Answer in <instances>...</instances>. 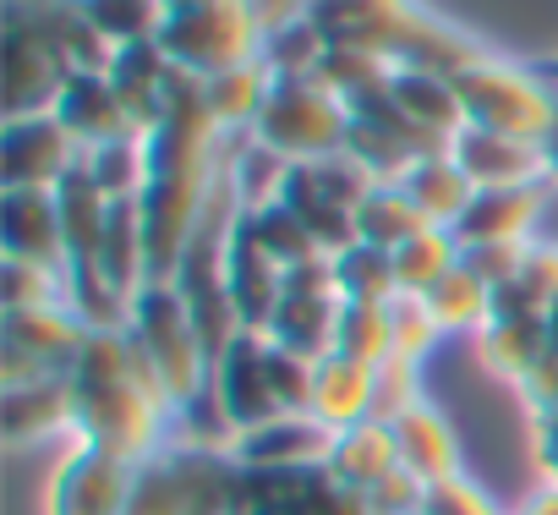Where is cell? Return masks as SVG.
<instances>
[{
	"label": "cell",
	"instance_id": "6da1fadb",
	"mask_svg": "<svg viewBox=\"0 0 558 515\" xmlns=\"http://www.w3.org/2000/svg\"><path fill=\"white\" fill-rule=\"evenodd\" d=\"M219 148H225V132L208 116L203 83L175 72L165 121L148 132V187L137 197L143 230H148V286L175 280L219 176Z\"/></svg>",
	"mask_w": 558,
	"mask_h": 515
},
{
	"label": "cell",
	"instance_id": "7a4b0ae2",
	"mask_svg": "<svg viewBox=\"0 0 558 515\" xmlns=\"http://www.w3.org/2000/svg\"><path fill=\"white\" fill-rule=\"evenodd\" d=\"M66 379H72L77 444L110 450L121 460H148L165 444V417L175 406L126 335H88V346Z\"/></svg>",
	"mask_w": 558,
	"mask_h": 515
},
{
	"label": "cell",
	"instance_id": "3957f363",
	"mask_svg": "<svg viewBox=\"0 0 558 515\" xmlns=\"http://www.w3.org/2000/svg\"><path fill=\"white\" fill-rule=\"evenodd\" d=\"M313 23L329 34V45H356L384 56L389 67H427L444 77H454L482 56L476 39L438 23L416 0H318Z\"/></svg>",
	"mask_w": 558,
	"mask_h": 515
},
{
	"label": "cell",
	"instance_id": "277c9868",
	"mask_svg": "<svg viewBox=\"0 0 558 515\" xmlns=\"http://www.w3.org/2000/svg\"><path fill=\"white\" fill-rule=\"evenodd\" d=\"M241 510V466L230 444H159L137 460L132 515H235Z\"/></svg>",
	"mask_w": 558,
	"mask_h": 515
},
{
	"label": "cell",
	"instance_id": "5b68a950",
	"mask_svg": "<svg viewBox=\"0 0 558 515\" xmlns=\"http://www.w3.org/2000/svg\"><path fill=\"white\" fill-rule=\"evenodd\" d=\"M126 340L137 346V357L148 362V373L159 379V390L170 395L175 411H192L208 395L214 357H208V346H203V335H197L175 286H143L137 291Z\"/></svg>",
	"mask_w": 558,
	"mask_h": 515
},
{
	"label": "cell",
	"instance_id": "8992f818",
	"mask_svg": "<svg viewBox=\"0 0 558 515\" xmlns=\"http://www.w3.org/2000/svg\"><path fill=\"white\" fill-rule=\"evenodd\" d=\"M454 94H460L465 127L531 137V143H542L558 116V94L536 77V67H520V61H504L487 50L454 72Z\"/></svg>",
	"mask_w": 558,
	"mask_h": 515
},
{
	"label": "cell",
	"instance_id": "52a82bcc",
	"mask_svg": "<svg viewBox=\"0 0 558 515\" xmlns=\"http://www.w3.org/2000/svg\"><path fill=\"white\" fill-rule=\"evenodd\" d=\"M252 137L268 143L274 154H286L291 165H307V159H324V154L345 148L351 105L340 94H329L318 77H274Z\"/></svg>",
	"mask_w": 558,
	"mask_h": 515
},
{
	"label": "cell",
	"instance_id": "ba28073f",
	"mask_svg": "<svg viewBox=\"0 0 558 515\" xmlns=\"http://www.w3.org/2000/svg\"><path fill=\"white\" fill-rule=\"evenodd\" d=\"M263 39L268 34L252 12V0H214L203 12L165 17V28H159V50L170 56V67L197 83L235 72L246 61H263Z\"/></svg>",
	"mask_w": 558,
	"mask_h": 515
},
{
	"label": "cell",
	"instance_id": "9c48e42d",
	"mask_svg": "<svg viewBox=\"0 0 558 515\" xmlns=\"http://www.w3.org/2000/svg\"><path fill=\"white\" fill-rule=\"evenodd\" d=\"M88 346L83 319L61 302V308H28V313H7L0 330V384H39V379H61L77 368Z\"/></svg>",
	"mask_w": 558,
	"mask_h": 515
},
{
	"label": "cell",
	"instance_id": "30bf717a",
	"mask_svg": "<svg viewBox=\"0 0 558 515\" xmlns=\"http://www.w3.org/2000/svg\"><path fill=\"white\" fill-rule=\"evenodd\" d=\"M66 83H72L66 50L50 39V28L23 7V0H7V116L56 110Z\"/></svg>",
	"mask_w": 558,
	"mask_h": 515
},
{
	"label": "cell",
	"instance_id": "8fae6325",
	"mask_svg": "<svg viewBox=\"0 0 558 515\" xmlns=\"http://www.w3.org/2000/svg\"><path fill=\"white\" fill-rule=\"evenodd\" d=\"M132 488H137V460L72 444L66 460L50 471L45 515H132Z\"/></svg>",
	"mask_w": 558,
	"mask_h": 515
},
{
	"label": "cell",
	"instance_id": "7c38bea8",
	"mask_svg": "<svg viewBox=\"0 0 558 515\" xmlns=\"http://www.w3.org/2000/svg\"><path fill=\"white\" fill-rule=\"evenodd\" d=\"M77 165H83V143L61 127L56 110L0 121V192H12V187L56 192Z\"/></svg>",
	"mask_w": 558,
	"mask_h": 515
},
{
	"label": "cell",
	"instance_id": "4fadbf2b",
	"mask_svg": "<svg viewBox=\"0 0 558 515\" xmlns=\"http://www.w3.org/2000/svg\"><path fill=\"white\" fill-rule=\"evenodd\" d=\"M235 515H373L367 493H351L329 466L296 471H241Z\"/></svg>",
	"mask_w": 558,
	"mask_h": 515
},
{
	"label": "cell",
	"instance_id": "5bb4252c",
	"mask_svg": "<svg viewBox=\"0 0 558 515\" xmlns=\"http://www.w3.org/2000/svg\"><path fill=\"white\" fill-rule=\"evenodd\" d=\"M335 428L313 411H279L246 433L230 439V455L241 471H296V466H329Z\"/></svg>",
	"mask_w": 558,
	"mask_h": 515
},
{
	"label": "cell",
	"instance_id": "9a60e30c",
	"mask_svg": "<svg viewBox=\"0 0 558 515\" xmlns=\"http://www.w3.org/2000/svg\"><path fill=\"white\" fill-rule=\"evenodd\" d=\"M263 351H268L263 335H241V340L214 362L208 406H214V417L230 428V439L246 433V428H257V422H268V417H279V400H274V390H268V362H263Z\"/></svg>",
	"mask_w": 558,
	"mask_h": 515
},
{
	"label": "cell",
	"instance_id": "2e32d148",
	"mask_svg": "<svg viewBox=\"0 0 558 515\" xmlns=\"http://www.w3.org/2000/svg\"><path fill=\"white\" fill-rule=\"evenodd\" d=\"M0 247L23 264H45L66 275V230H61V203L45 187H12L0 192Z\"/></svg>",
	"mask_w": 558,
	"mask_h": 515
},
{
	"label": "cell",
	"instance_id": "e0dca14e",
	"mask_svg": "<svg viewBox=\"0 0 558 515\" xmlns=\"http://www.w3.org/2000/svg\"><path fill=\"white\" fill-rule=\"evenodd\" d=\"M225 286H230V302L241 313V330L246 335H263L268 319L279 313V302H286V270L274 264V258L263 252V241L246 230V214L235 219L230 230V252H225Z\"/></svg>",
	"mask_w": 558,
	"mask_h": 515
},
{
	"label": "cell",
	"instance_id": "ac0fdd59",
	"mask_svg": "<svg viewBox=\"0 0 558 515\" xmlns=\"http://www.w3.org/2000/svg\"><path fill=\"white\" fill-rule=\"evenodd\" d=\"M449 154L460 159V170L476 181V192L487 187H525V181H547V154L531 137H509V132H487V127H460Z\"/></svg>",
	"mask_w": 558,
	"mask_h": 515
},
{
	"label": "cell",
	"instance_id": "d6986e66",
	"mask_svg": "<svg viewBox=\"0 0 558 515\" xmlns=\"http://www.w3.org/2000/svg\"><path fill=\"white\" fill-rule=\"evenodd\" d=\"M110 88L121 94L126 116L137 132H154L165 121V105H170V83H175V67L170 56L159 50V39H137V45H116L110 67H105Z\"/></svg>",
	"mask_w": 558,
	"mask_h": 515
},
{
	"label": "cell",
	"instance_id": "ffe728a7",
	"mask_svg": "<svg viewBox=\"0 0 558 515\" xmlns=\"http://www.w3.org/2000/svg\"><path fill=\"white\" fill-rule=\"evenodd\" d=\"M547 203V181H525V187H487L471 197V208L454 219V241L460 247H487V241H531V225L542 219Z\"/></svg>",
	"mask_w": 558,
	"mask_h": 515
},
{
	"label": "cell",
	"instance_id": "44dd1931",
	"mask_svg": "<svg viewBox=\"0 0 558 515\" xmlns=\"http://www.w3.org/2000/svg\"><path fill=\"white\" fill-rule=\"evenodd\" d=\"M56 116L83 143V154L99 148V143H116V137H137V127H132V116H126V105H121V94L110 88L105 72H72V83L56 99Z\"/></svg>",
	"mask_w": 558,
	"mask_h": 515
},
{
	"label": "cell",
	"instance_id": "7402d4cb",
	"mask_svg": "<svg viewBox=\"0 0 558 515\" xmlns=\"http://www.w3.org/2000/svg\"><path fill=\"white\" fill-rule=\"evenodd\" d=\"M0 433L7 444H39L56 433H72V379H39L0 395Z\"/></svg>",
	"mask_w": 558,
	"mask_h": 515
},
{
	"label": "cell",
	"instance_id": "603a6c76",
	"mask_svg": "<svg viewBox=\"0 0 558 515\" xmlns=\"http://www.w3.org/2000/svg\"><path fill=\"white\" fill-rule=\"evenodd\" d=\"M389 428H395V444H400V466L411 477H422L427 488L444 482V477H460V439H454L449 417H438V406L416 400Z\"/></svg>",
	"mask_w": 558,
	"mask_h": 515
},
{
	"label": "cell",
	"instance_id": "cb8c5ba5",
	"mask_svg": "<svg viewBox=\"0 0 558 515\" xmlns=\"http://www.w3.org/2000/svg\"><path fill=\"white\" fill-rule=\"evenodd\" d=\"M373 390H378V368L356 362L345 351H329L318 362V384H313V417L329 422L335 433L356 428L373 417Z\"/></svg>",
	"mask_w": 558,
	"mask_h": 515
},
{
	"label": "cell",
	"instance_id": "d4e9b609",
	"mask_svg": "<svg viewBox=\"0 0 558 515\" xmlns=\"http://www.w3.org/2000/svg\"><path fill=\"white\" fill-rule=\"evenodd\" d=\"M329 471H335L351 493H373L384 477H395V471H400V444H395V428L367 417V422H356V428L335 433Z\"/></svg>",
	"mask_w": 558,
	"mask_h": 515
},
{
	"label": "cell",
	"instance_id": "484cf974",
	"mask_svg": "<svg viewBox=\"0 0 558 515\" xmlns=\"http://www.w3.org/2000/svg\"><path fill=\"white\" fill-rule=\"evenodd\" d=\"M56 203H61V230H66V258L72 264H99V247H105V230H110V197L99 192V181L88 176V165H77L61 187H56ZM66 264V270H72Z\"/></svg>",
	"mask_w": 558,
	"mask_h": 515
},
{
	"label": "cell",
	"instance_id": "4316f807",
	"mask_svg": "<svg viewBox=\"0 0 558 515\" xmlns=\"http://www.w3.org/2000/svg\"><path fill=\"white\" fill-rule=\"evenodd\" d=\"M389 99L433 137L454 143V132L465 127V110H460V94H454V77L444 72H427V67H395L389 77Z\"/></svg>",
	"mask_w": 558,
	"mask_h": 515
},
{
	"label": "cell",
	"instance_id": "83f0119b",
	"mask_svg": "<svg viewBox=\"0 0 558 515\" xmlns=\"http://www.w3.org/2000/svg\"><path fill=\"white\" fill-rule=\"evenodd\" d=\"M335 335H340V297H291V291L263 330V340L286 346L307 362H324L335 351Z\"/></svg>",
	"mask_w": 558,
	"mask_h": 515
},
{
	"label": "cell",
	"instance_id": "f1b7e54d",
	"mask_svg": "<svg viewBox=\"0 0 558 515\" xmlns=\"http://www.w3.org/2000/svg\"><path fill=\"white\" fill-rule=\"evenodd\" d=\"M268 88H274V67L268 61H246L235 72H219L203 83V99H208V116L225 137H246L268 105Z\"/></svg>",
	"mask_w": 558,
	"mask_h": 515
},
{
	"label": "cell",
	"instance_id": "f546056e",
	"mask_svg": "<svg viewBox=\"0 0 558 515\" xmlns=\"http://www.w3.org/2000/svg\"><path fill=\"white\" fill-rule=\"evenodd\" d=\"M400 187H405L411 203L427 214V225H444V230H454V219H460V214L471 208V197H476V181L460 170L454 154H427V159H416Z\"/></svg>",
	"mask_w": 558,
	"mask_h": 515
},
{
	"label": "cell",
	"instance_id": "4dcf8cb0",
	"mask_svg": "<svg viewBox=\"0 0 558 515\" xmlns=\"http://www.w3.org/2000/svg\"><path fill=\"white\" fill-rule=\"evenodd\" d=\"M291 170H296V165H291L286 154H274V148L257 143L252 132H246V137H230V192H235V203H241L246 214L286 197Z\"/></svg>",
	"mask_w": 558,
	"mask_h": 515
},
{
	"label": "cell",
	"instance_id": "1f68e13d",
	"mask_svg": "<svg viewBox=\"0 0 558 515\" xmlns=\"http://www.w3.org/2000/svg\"><path fill=\"white\" fill-rule=\"evenodd\" d=\"M132 302L99 264H72L66 270V308L83 319L88 335H126L132 330Z\"/></svg>",
	"mask_w": 558,
	"mask_h": 515
},
{
	"label": "cell",
	"instance_id": "d6a6232c",
	"mask_svg": "<svg viewBox=\"0 0 558 515\" xmlns=\"http://www.w3.org/2000/svg\"><path fill=\"white\" fill-rule=\"evenodd\" d=\"M476 346H482V362L498 368V373L514 379V384H525V379L553 357V346H547V319H493V324L476 335Z\"/></svg>",
	"mask_w": 558,
	"mask_h": 515
},
{
	"label": "cell",
	"instance_id": "836d02e7",
	"mask_svg": "<svg viewBox=\"0 0 558 515\" xmlns=\"http://www.w3.org/2000/svg\"><path fill=\"white\" fill-rule=\"evenodd\" d=\"M422 230H427V214L411 203V192L400 181L373 187V197H362V208H356V241H367V247L395 252V247H405Z\"/></svg>",
	"mask_w": 558,
	"mask_h": 515
},
{
	"label": "cell",
	"instance_id": "e575fe53",
	"mask_svg": "<svg viewBox=\"0 0 558 515\" xmlns=\"http://www.w3.org/2000/svg\"><path fill=\"white\" fill-rule=\"evenodd\" d=\"M427 308H433V319H438L444 335H482V330L493 324V291H487L465 264H454V270L427 291Z\"/></svg>",
	"mask_w": 558,
	"mask_h": 515
},
{
	"label": "cell",
	"instance_id": "d590c367",
	"mask_svg": "<svg viewBox=\"0 0 558 515\" xmlns=\"http://www.w3.org/2000/svg\"><path fill=\"white\" fill-rule=\"evenodd\" d=\"M335 286H340V302H395L400 297V280H395V252L384 247H345L335 252Z\"/></svg>",
	"mask_w": 558,
	"mask_h": 515
},
{
	"label": "cell",
	"instance_id": "8d00e7d4",
	"mask_svg": "<svg viewBox=\"0 0 558 515\" xmlns=\"http://www.w3.org/2000/svg\"><path fill=\"white\" fill-rule=\"evenodd\" d=\"M454 264H460V241L444 225H427L422 236L395 247V280H400V291H416V297H427Z\"/></svg>",
	"mask_w": 558,
	"mask_h": 515
},
{
	"label": "cell",
	"instance_id": "74e56055",
	"mask_svg": "<svg viewBox=\"0 0 558 515\" xmlns=\"http://www.w3.org/2000/svg\"><path fill=\"white\" fill-rule=\"evenodd\" d=\"M313 77H318L329 94H340L345 105H362V99H373L378 88H389L395 67H389L384 56H373V50H356V45H329Z\"/></svg>",
	"mask_w": 558,
	"mask_h": 515
},
{
	"label": "cell",
	"instance_id": "f35d334b",
	"mask_svg": "<svg viewBox=\"0 0 558 515\" xmlns=\"http://www.w3.org/2000/svg\"><path fill=\"white\" fill-rule=\"evenodd\" d=\"M83 165H88V176L99 181V192H105L110 203H121V197H143V187H148V137L137 132V137L99 143V148L83 154Z\"/></svg>",
	"mask_w": 558,
	"mask_h": 515
},
{
	"label": "cell",
	"instance_id": "ab89813d",
	"mask_svg": "<svg viewBox=\"0 0 558 515\" xmlns=\"http://www.w3.org/2000/svg\"><path fill=\"white\" fill-rule=\"evenodd\" d=\"M279 203H291V214L313 230V241H318L324 252H345V247H356V208H345V203L313 192L296 170H291V187H286V197H279Z\"/></svg>",
	"mask_w": 558,
	"mask_h": 515
},
{
	"label": "cell",
	"instance_id": "60d3db41",
	"mask_svg": "<svg viewBox=\"0 0 558 515\" xmlns=\"http://www.w3.org/2000/svg\"><path fill=\"white\" fill-rule=\"evenodd\" d=\"M246 214V208H241ZM246 230L263 241V252L274 258L279 270H296L307 258H324V247L313 241V230L291 214V203H268V208H252L246 214Z\"/></svg>",
	"mask_w": 558,
	"mask_h": 515
},
{
	"label": "cell",
	"instance_id": "b9f144b4",
	"mask_svg": "<svg viewBox=\"0 0 558 515\" xmlns=\"http://www.w3.org/2000/svg\"><path fill=\"white\" fill-rule=\"evenodd\" d=\"M335 351L356 357V362H389L395 357V335H389V302H340V335Z\"/></svg>",
	"mask_w": 558,
	"mask_h": 515
},
{
	"label": "cell",
	"instance_id": "7bdbcfd3",
	"mask_svg": "<svg viewBox=\"0 0 558 515\" xmlns=\"http://www.w3.org/2000/svg\"><path fill=\"white\" fill-rule=\"evenodd\" d=\"M77 7L110 45L159 39V28H165V0H77Z\"/></svg>",
	"mask_w": 558,
	"mask_h": 515
},
{
	"label": "cell",
	"instance_id": "ee69618b",
	"mask_svg": "<svg viewBox=\"0 0 558 515\" xmlns=\"http://www.w3.org/2000/svg\"><path fill=\"white\" fill-rule=\"evenodd\" d=\"M296 176H302L313 192H324V197H335V203H345V208H362V197H373V187H384L351 148L324 154V159H307V165H296Z\"/></svg>",
	"mask_w": 558,
	"mask_h": 515
},
{
	"label": "cell",
	"instance_id": "f6af8a7d",
	"mask_svg": "<svg viewBox=\"0 0 558 515\" xmlns=\"http://www.w3.org/2000/svg\"><path fill=\"white\" fill-rule=\"evenodd\" d=\"M0 302H7V313L61 308L66 302V275L45 270V264H23V258H7V264H0Z\"/></svg>",
	"mask_w": 558,
	"mask_h": 515
},
{
	"label": "cell",
	"instance_id": "bcb514c9",
	"mask_svg": "<svg viewBox=\"0 0 558 515\" xmlns=\"http://www.w3.org/2000/svg\"><path fill=\"white\" fill-rule=\"evenodd\" d=\"M324 50H329V34H324L313 17L263 39V61L274 67V77H313L318 61H324Z\"/></svg>",
	"mask_w": 558,
	"mask_h": 515
},
{
	"label": "cell",
	"instance_id": "7dc6e473",
	"mask_svg": "<svg viewBox=\"0 0 558 515\" xmlns=\"http://www.w3.org/2000/svg\"><path fill=\"white\" fill-rule=\"evenodd\" d=\"M263 362H268V390H274L279 411H313L318 362H307V357H296V351H286V346H274V340H268Z\"/></svg>",
	"mask_w": 558,
	"mask_h": 515
},
{
	"label": "cell",
	"instance_id": "c3c4849f",
	"mask_svg": "<svg viewBox=\"0 0 558 515\" xmlns=\"http://www.w3.org/2000/svg\"><path fill=\"white\" fill-rule=\"evenodd\" d=\"M389 335H395V357H411V362H422V357H427V346H433L444 330H438V319H433L427 297H416V291H400V297L389 302Z\"/></svg>",
	"mask_w": 558,
	"mask_h": 515
},
{
	"label": "cell",
	"instance_id": "681fc988",
	"mask_svg": "<svg viewBox=\"0 0 558 515\" xmlns=\"http://www.w3.org/2000/svg\"><path fill=\"white\" fill-rule=\"evenodd\" d=\"M525 252H531V241H487V247H460V264H465L487 291H504V286L520 280Z\"/></svg>",
	"mask_w": 558,
	"mask_h": 515
},
{
	"label": "cell",
	"instance_id": "f907efd6",
	"mask_svg": "<svg viewBox=\"0 0 558 515\" xmlns=\"http://www.w3.org/2000/svg\"><path fill=\"white\" fill-rule=\"evenodd\" d=\"M416 400H422V384H416V362H411V357H389V362H378L373 422H395V417H405V411H411Z\"/></svg>",
	"mask_w": 558,
	"mask_h": 515
},
{
	"label": "cell",
	"instance_id": "816d5d0a",
	"mask_svg": "<svg viewBox=\"0 0 558 515\" xmlns=\"http://www.w3.org/2000/svg\"><path fill=\"white\" fill-rule=\"evenodd\" d=\"M422 510H427V515H504V510H498V504H493V499H487V493L465 477V471H460V477L433 482Z\"/></svg>",
	"mask_w": 558,
	"mask_h": 515
},
{
	"label": "cell",
	"instance_id": "f5cc1de1",
	"mask_svg": "<svg viewBox=\"0 0 558 515\" xmlns=\"http://www.w3.org/2000/svg\"><path fill=\"white\" fill-rule=\"evenodd\" d=\"M367 504H373V515H422V504H427V482L411 477V471L400 466L395 477H384V482L367 493Z\"/></svg>",
	"mask_w": 558,
	"mask_h": 515
},
{
	"label": "cell",
	"instance_id": "db71d44e",
	"mask_svg": "<svg viewBox=\"0 0 558 515\" xmlns=\"http://www.w3.org/2000/svg\"><path fill=\"white\" fill-rule=\"evenodd\" d=\"M313 7H318V0H252L263 34H279V28H291V23H307Z\"/></svg>",
	"mask_w": 558,
	"mask_h": 515
},
{
	"label": "cell",
	"instance_id": "11a10c76",
	"mask_svg": "<svg viewBox=\"0 0 558 515\" xmlns=\"http://www.w3.org/2000/svg\"><path fill=\"white\" fill-rule=\"evenodd\" d=\"M525 515H558V482H547V488L525 504Z\"/></svg>",
	"mask_w": 558,
	"mask_h": 515
},
{
	"label": "cell",
	"instance_id": "9f6ffc18",
	"mask_svg": "<svg viewBox=\"0 0 558 515\" xmlns=\"http://www.w3.org/2000/svg\"><path fill=\"white\" fill-rule=\"evenodd\" d=\"M542 154H547V181H558V116H553V127L542 137Z\"/></svg>",
	"mask_w": 558,
	"mask_h": 515
},
{
	"label": "cell",
	"instance_id": "6f0895ef",
	"mask_svg": "<svg viewBox=\"0 0 558 515\" xmlns=\"http://www.w3.org/2000/svg\"><path fill=\"white\" fill-rule=\"evenodd\" d=\"M214 0H165V17H181V12H203Z\"/></svg>",
	"mask_w": 558,
	"mask_h": 515
},
{
	"label": "cell",
	"instance_id": "680465c9",
	"mask_svg": "<svg viewBox=\"0 0 558 515\" xmlns=\"http://www.w3.org/2000/svg\"><path fill=\"white\" fill-rule=\"evenodd\" d=\"M536 77H542V83H547V88L558 94V56H547V61H536Z\"/></svg>",
	"mask_w": 558,
	"mask_h": 515
},
{
	"label": "cell",
	"instance_id": "91938a15",
	"mask_svg": "<svg viewBox=\"0 0 558 515\" xmlns=\"http://www.w3.org/2000/svg\"><path fill=\"white\" fill-rule=\"evenodd\" d=\"M547 346H553V357H558V302L547 308Z\"/></svg>",
	"mask_w": 558,
	"mask_h": 515
},
{
	"label": "cell",
	"instance_id": "94428289",
	"mask_svg": "<svg viewBox=\"0 0 558 515\" xmlns=\"http://www.w3.org/2000/svg\"><path fill=\"white\" fill-rule=\"evenodd\" d=\"M422 515H427V510H422Z\"/></svg>",
	"mask_w": 558,
	"mask_h": 515
}]
</instances>
